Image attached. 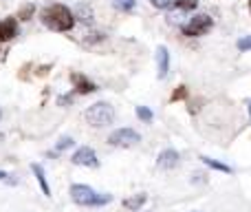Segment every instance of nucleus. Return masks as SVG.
Wrapping results in <instances>:
<instances>
[{"mask_svg":"<svg viewBox=\"0 0 251 212\" xmlns=\"http://www.w3.org/2000/svg\"><path fill=\"white\" fill-rule=\"evenodd\" d=\"M73 142H75V139H73V137H69V135H66V137H62L60 142L55 144V148H53V151L49 152V157H53V155H60L62 151H66V148H71V146H73Z\"/></svg>","mask_w":251,"mask_h":212,"instance_id":"2eb2a0df","label":"nucleus"},{"mask_svg":"<svg viewBox=\"0 0 251 212\" xmlns=\"http://www.w3.org/2000/svg\"><path fill=\"white\" fill-rule=\"evenodd\" d=\"M31 173L35 175V179H38L40 188H42L44 197H51V188H49V182H47V175H44V168L40 164H31Z\"/></svg>","mask_w":251,"mask_h":212,"instance_id":"f8f14e48","label":"nucleus"},{"mask_svg":"<svg viewBox=\"0 0 251 212\" xmlns=\"http://www.w3.org/2000/svg\"><path fill=\"white\" fill-rule=\"evenodd\" d=\"M247 108H249V120H251V100L247 102Z\"/></svg>","mask_w":251,"mask_h":212,"instance_id":"b1692460","label":"nucleus"},{"mask_svg":"<svg viewBox=\"0 0 251 212\" xmlns=\"http://www.w3.org/2000/svg\"><path fill=\"white\" fill-rule=\"evenodd\" d=\"M152 2V7H156V9H170V7H174V0H150Z\"/></svg>","mask_w":251,"mask_h":212,"instance_id":"4be33fe9","label":"nucleus"},{"mask_svg":"<svg viewBox=\"0 0 251 212\" xmlns=\"http://www.w3.org/2000/svg\"><path fill=\"white\" fill-rule=\"evenodd\" d=\"M139 212H141V210H139Z\"/></svg>","mask_w":251,"mask_h":212,"instance_id":"bb28decb","label":"nucleus"},{"mask_svg":"<svg viewBox=\"0 0 251 212\" xmlns=\"http://www.w3.org/2000/svg\"><path fill=\"white\" fill-rule=\"evenodd\" d=\"M71 199L77 206H91V208H100L113 201V195L106 192H97L95 188L86 186V183H73L71 186Z\"/></svg>","mask_w":251,"mask_h":212,"instance_id":"f03ea898","label":"nucleus"},{"mask_svg":"<svg viewBox=\"0 0 251 212\" xmlns=\"http://www.w3.org/2000/svg\"><path fill=\"white\" fill-rule=\"evenodd\" d=\"M249 11H251V0H249Z\"/></svg>","mask_w":251,"mask_h":212,"instance_id":"393cba45","label":"nucleus"},{"mask_svg":"<svg viewBox=\"0 0 251 212\" xmlns=\"http://www.w3.org/2000/svg\"><path fill=\"white\" fill-rule=\"evenodd\" d=\"M71 161H73L75 166H84V168H97V166H100L97 152L93 151V148H88V146L77 148V151L73 152V157H71Z\"/></svg>","mask_w":251,"mask_h":212,"instance_id":"423d86ee","label":"nucleus"},{"mask_svg":"<svg viewBox=\"0 0 251 212\" xmlns=\"http://www.w3.org/2000/svg\"><path fill=\"white\" fill-rule=\"evenodd\" d=\"M84 120L88 121L95 128H101V126H108L110 121L115 120V108L108 104V102H95L93 106H88L84 111Z\"/></svg>","mask_w":251,"mask_h":212,"instance_id":"7ed1b4c3","label":"nucleus"},{"mask_svg":"<svg viewBox=\"0 0 251 212\" xmlns=\"http://www.w3.org/2000/svg\"><path fill=\"white\" fill-rule=\"evenodd\" d=\"M18 35V18H4L0 20V42H9Z\"/></svg>","mask_w":251,"mask_h":212,"instance_id":"1a4fd4ad","label":"nucleus"},{"mask_svg":"<svg viewBox=\"0 0 251 212\" xmlns=\"http://www.w3.org/2000/svg\"><path fill=\"white\" fill-rule=\"evenodd\" d=\"M146 201H148V195L146 192H139V195H132V197H128V199H124V208L130 212H139V210H143Z\"/></svg>","mask_w":251,"mask_h":212,"instance_id":"9b49d317","label":"nucleus"},{"mask_svg":"<svg viewBox=\"0 0 251 212\" xmlns=\"http://www.w3.org/2000/svg\"><path fill=\"white\" fill-rule=\"evenodd\" d=\"M174 7H178L181 11H194L199 7V0H174Z\"/></svg>","mask_w":251,"mask_h":212,"instance_id":"f3484780","label":"nucleus"},{"mask_svg":"<svg viewBox=\"0 0 251 212\" xmlns=\"http://www.w3.org/2000/svg\"><path fill=\"white\" fill-rule=\"evenodd\" d=\"M185 97H187V87H178V89H174V93H172V97H170V100L178 102V100H185Z\"/></svg>","mask_w":251,"mask_h":212,"instance_id":"aec40b11","label":"nucleus"},{"mask_svg":"<svg viewBox=\"0 0 251 212\" xmlns=\"http://www.w3.org/2000/svg\"><path fill=\"white\" fill-rule=\"evenodd\" d=\"M214 29V18L207 16V13H196L194 18H190V22L181 27L183 35L187 38H199V35H205Z\"/></svg>","mask_w":251,"mask_h":212,"instance_id":"20e7f679","label":"nucleus"},{"mask_svg":"<svg viewBox=\"0 0 251 212\" xmlns=\"http://www.w3.org/2000/svg\"><path fill=\"white\" fill-rule=\"evenodd\" d=\"M141 142V135L134 128H117L115 133L108 135V144L110 146H134Z\"/></svg>","mask_w":251,"mask_h":212,"instance_id":"39448f33","label":"nucleus"},{"mask_svg":"<svg viewBox=\"0 0 251 212\" xmlns=\"http://www.w3.org/2000/svg\"><path fill=\"white\" fill-rule=\"evenodd\" d=\"M7 177H9V175L4 173V170H0V182H2V179H7Z\"/></svg>","mask_w":251,"mask_h":212,"instance_id":"5701e85b","label":"nucleus"},{"mask_svg":"<svg viewBox=\"0 0 251 212\" xmlns=\"http://www.w3.org/2000/svg\"><path fill=\"white\" fill-rule=\"evenodd\" d=\"M236 47H238L240 51H251V35H245V38H240L238 42H236Z\"/></svg>","mask_w":251,"mask_h":212,"instance_id":"412c9836","label":"nucleus"},{"mask_svg":"<svg viewBox=\"0 0 251 212\" xmlns=\"http://www.w3.org/2000/svg\"><path fill=\"white\" fill-rule=\"evenodd\" d=\"M178 161H181V155H178L174 148H168V151H161L159 157H156V166L159 168H165V170H172L178 166Z\"/></svg>","mask_w":251,"mask_h":212,"instance_id":"0eeeda50","label":"nucleus"},{"mask_svg":"<svg viewBox=\"0 0 251 212\" xmlns=\"http://www.w3.org/2000/svg\"><path fill=\"white\" fill-rule=\"evenodd\" d=\"M33 13H35V4L33 2H26V4H22V7L18 9V18H20L22 22L31 20V18H33Z\"/></svg>","mask_w":251,"mask_h":212,"instance_id":"dca6fc26","label":"nucleus"},{"mask_svg":"<svg viewBox=\"0 0 251 212\" xmlns=\"http://www.w3.org/2000/svg\"><path fill=\"white\" fill-rule=\"evenodd\" d=\"M137 117L141 121H152V117L154 115H152V111L148 106H137Z\"/></svg>","mask_w":251,"mask_h":212,"instance_id":"6ab92c4d","label":"nucleus"},{"mask_svg":"<svg viewBox=\"0 0 251 212\" xmlns=\"http://www.w3.org/2000/svg\"><path fill=\"white\" fill-rule=\"evenodd\" d=\"M75 18H79V20H84V22H91L93 20V9H91V4H77L75 7Z\"/></svg>","mask_w":251,"mask_h":212,"instance_id":"4468645a","label":"nucleus"},{"mask_svg":"<svg viewBox=\"0 0 251 212\" xmlns=\"http://www.w3.org/2000/svg\"><path fill=\"white\" fill-rule=\"evenodd\" d=\"M156 69H159V78H168L170 71V51L168 47H159L156 49Z\"/></svg>","mask_w":251,"mask_h":212,"instance_id":"9d476101","label":"nucleus"},{"mask_svg":"<svg viewBox=\"0 0 251 212\" xmlns=\"http://www.w3.org/2000/svg\"><path fill=\"white\" fill-rule=\"evenodd\" d=\"M0 117H2V111H0Z\"/></svg>","mask_w":251,"mask_h":212,"instance_id":"a878e982","label":"nucleus"},{"mask_svg":"<svg viewBox=\"0 0 251 212\" xmlns=\"http://www.w3.org/2000/svg\"><path fill=\"white\" fill-rule=\"evenodd\" d=\"M201 161H203V164H207L209 168L221 170V173H225V175H229V173H231V166L223 164V161H218V159H212V157H207V155H201Z\"/></svg>","mask_w":251,"mask_h":212,"instance_id":"ddd939ff","label":"nucleus"},{"mask_svg":"<svg viewBox=\"0 0 251 212\" xmlns=\"http://www.w3.org/2000/svg\"><path fill=\"white\" fill-rule=\"evenodd\" d=\"M40 18L51 31H60V33L71 31L75 25V13L64 4H49V7L42 9Z\"/></svg>","mask_w":251,"mask_h":212,"instance_id":"f257e3e1","label":"nucleus"},{"mask_svg":"<svg viewBox=\"0 0 251 212\" xmlns=\"http://www.w3.org/2000/svg\"><path fill=\"white\" fill-rule=\"evenodd\" d=\"M113 4L119 9V11H132L137 0H113Z\"/></svg>","mask_w":251,"mask_h":212,"instance_id":"a211bd4d","label":"nucleus"},{"mask_svg":"<svg viewBox=\"0 0 251 212\" xmlns=\"http://www.w3.org/2000/svg\"><path fill=\"white\" fill-rule=\"evenodd\" d=\"M71 82H73V89L79 93V95H88V93L97 91V87L84 73H71Z\"/></svg>","mask_w":251,"mask_h":212,"instance_id":"6e6552de","label":"nucleus"}]
</instances>
